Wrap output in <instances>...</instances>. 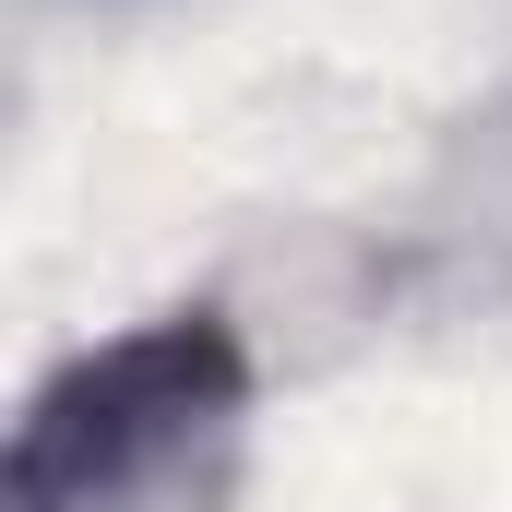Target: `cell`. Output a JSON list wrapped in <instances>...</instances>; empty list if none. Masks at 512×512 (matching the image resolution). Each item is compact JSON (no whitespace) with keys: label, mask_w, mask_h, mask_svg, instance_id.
Listing matches in <instances>:
<instances>
[{"label":"cell","mask_w":512,"mask_h":512,"mask_svg":"<svg viewBox=\"0 0 512 512\" xmlns=\"http://www.w3.org/2000/svg\"><path fill=\"white\" fill-rule=\"evenodd\" d=\"M251 429V346L227 310H155L108 346L60 358L24 393L0 512H179L215 501L227 453Z\"/></svg>","instance_id":"6da1fadb"}]
</instances>
